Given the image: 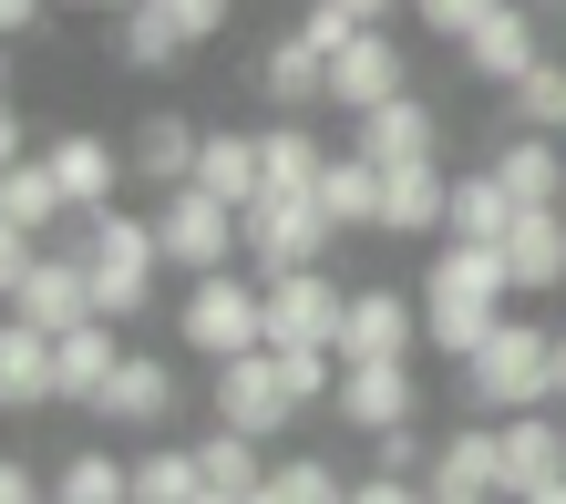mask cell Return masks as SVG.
<instances>
[{
  "instance_id": "6da1fadb",
  "label": "cell",
  "mask_w": 566,
  "mask_h": 504,
  "mask_svg": "<svg viewBox=\"0 0 566 504\" xmlns=\"http://www.w3.org/2000/svg\"><path fill=\"white\" fill-rule=\"evenodd\" d=\"M505 298H515V267L505 248H463V238H432L422 267V340L443 360H474L494 329H505Z\"/></svg>"
},
{
  "instance_id": "7a4b0ae2",
  "label": "cell",
  "mask_w": 566,
  "mask_h": 504,
  "mask_svg": "<svg viewBox=\"0 0 566 504\" xmlns=\"http://www.w3.org/2000/svg\"><path fill=\"white\" fill-rule=\"evenodd\" d=\"M463 401L494 412V422H505V412H546V401H556V329L505 319L474 360H463Z\"/></svg>"
},
{
  "instance_id": "3957f363",
  "label": "cell",
  "mask_w": 566,
  "mask_h": 504,
  "mask_svg": "<svg viewBox=\"0 0 566 504\" xmlns=\"http://www.w3.org/2000/svg\"><path fill=\"white\" fill-rule=\"evenodd\" d=\"M83 267H93V309L104 319H135L145 298H155V267H165V238H155V217H124V207H104V217H83Z\"/></svg>"
},
{
  "instance_id": "277c9868",
  "label": "cell",
  "mask_w": 566,
  "mask_h": 504,
  "mask_svg": "<svg viewBox=\"0 0 566 504\" xmlns=\"http://www.w3.org/2000/svg\"><path fill=\"white\" fill-rule=\"evenodd\" d=\"M176 329H186V350L207 360V371H217V360H238V350H269V279H238V267L186 279Z\"/></svg>"
},
{
  "instance_id": "5b68a950",
  "label": "cell",
  "mask_w": 566,
  "mask_h": 504,
  "mask_svg": "<svg viewBox=\"0 0 566 504\" xmlns=\"http://www.w3.org/2000/svg\"><path fill=\"white\" fill-rule=\"evenodd\" d=\"M155 238H165V267H186V279H217V267H238V258H248V217L227 207V196H207V186H165Z\"/></svg>"
},
{
  "instance_id": "8992f818",
  "label": "cell",
  "mask_w": 566,
  "mask_h": 504,
  "mask_svg": "<svg viewBox=\"0 0 566 504\" xmlns=\"http://www.w3.org/2000/svg\"><path fill=\"white\" fill-rule=\"evenodd\" d=\"M248 217V258H258V279H289V267H319V248L340 238L329 227V207H319V186H269L258 207H238Z\"/></svg>"
},
{
  "instance_id": "52a82bcc",
  "label": "cell",
  "mask_w": 566,
  "mask_h": 504,
  "mask_svg": "<svg viewBox=\"0 0 566 504\" xmlns=\"http://www.w3.org/2000/svg\"><path fill=\"white\" fill-rule=\"evenodd\" d=\"M340 319H350V288L329 267L269 279V350H340Z\"/></svg>"
},
{
  "instance_id": "ba28073f",
  "label": "cell",
  "mask_w": 566,
  "mask_h": 504,
  "mask_svg": "<svg viewBox=\"0 0 566 504\" xmlns=\"http://www.w3.org/2000/svg\"><path fill=\"white\" fill-rule=\"evenodd\" d=\"M217 422H227V432H258V443H279V432L298 422V391H289V371H279V350L217 360Z\"/></svg>"
},
{
  "instance_id": "9c48e42d",
  "label": "cell",
  "mask_w": 566,
  "mask_h": 504,
  "mask_svg": "<svg viewBox=\"0 0 566 504\" xmlns=\"http://www.w3.org/2000/svg\"><path fill=\"white\" fill-rule=\"evenodd\" d=\"M329 412H340L350 432H402V422L422 412V381H412V360H340Z\"/></svg>"
},
{
  "instance_id": "30bf717a",
  "label": "cell",
  "mask_w": 566,
  "mask_h": 504,
  "mask_svg": "<svg viewBox=\"0 0 566 504\" xmlns=\"http://www.w3.org/2000/svg\"><path fill=\"white\" fill-rule=\"evenodd\" d=\"M350 145L371 165H443V104H422V93H391L350 124Z\"/></svg>"
},
{
  "instance_id": "8fae6325",
  "label": "cell",
  "mask_w": 566,
  "mask_h": 504,
  "mask_svg": "<svg viewBox=\"0 0 566 504\" xmlns=\"http://www.w3.org/2000/svg\"><path fill=\"white\" fill-rule=\"evenodd\" d=\"M412 340H422V298H402V288H350L340 360H412Z\"/></svg>"
},
{
  "instance_id": "7c38bea8",
  "label": "cell",
  "mask_w": 566,
  "mask_h": 504,
  "mask_svg": "<svg viewBox=\"0 0 566 504\" xmlns=\"http://www.w3.org/2000/svg\"><path fill=\"white\" fill-rule=\"evenodd\" d=\"M402 83H412V73H402V42H391V31H360V42L329 52V104H340L350 124L371 114V104H391Z\"/></svg>"
},
{
  "instance_id": "4fadbf2b",
  "label": "cell",
  "mask_w": 566,
  "mask_h": 504,
  "mask_svg": "<svg viewBox=\"0 0 566 504\" xmlns=\"http://www.w3.org/2000/svg\"><path fill=\"white\" fill-rule=\"evenodd\" d=\"M42 165L62 176L73 217H104V207H114V186L135 176V155H124V145H104V134H83V124H73V134H52V155H42Z\"/></svg>"
},
{
  "instance_id": "5bb4252c",
  "label": "cell",
  "mask_w": 566,
  "mask_h": 504,
  "mask_svg": "<svg viewBox=\"0 0 566 504\" xmlns=\"http://www.w3.org/2000/svg\"><path fill=\"white\" fill-rule=\"evenodd\" d=\"M494 432H505V504L536 494V484H566V401H546V412H505Z\"/></svg>"
},
{
  "instance_id": "9a60e30c",
  "label": "cell",
  "mask_w": 566,
  "mask_h": 504,
  "mask_svg": "<svg viewBox=\"0 0 566 504\" xmlns=\"http://www.w3.org/2000/svg\"><path fill=\"white\" fill-rule=\"evenodd\" d=\"M258 104L269 114H310V104H329V52L310 42V31H279L269 52H258Z\"/></svg>"
},
{
  "instance_id": "2e32d148",
  "label": "cell",
  "mask_w": 566,
  "mask_h": 504,
  "mask_svg": "<svg viewBox=\"0 0 566 504\" xmlns=\"http://www.w3.org/2000/svg\"><path fill=\"white\" fill-rule=\"evenodd\" d=\"M11 309H21L31 329H83V319H104V309H93V267H83V248H42V267H31V288L11 298Z\"/></svg>"
},
{
  "instance_id": "e0dca14e",
  "label": "cell",
  "mask_w": 566,
  "mask_h": 504,
  "mask_svg": "<svg viewBox=\"0 0 566 504\" xmlns=\"http://www.w3.org/2000/svg\"><path fill=\"white\" fill-rule=\"evenodd\" d=\"M114 432H165L176 422V360H155V350H124V371H114V391L93 401Z\"/></svg>"
},
{
  "instance_id": "ac0fdd59",
  "label": "cell",
  "mask_w": 566,
  "mask_h": 504,
  "mask_svg": "<svg viewBox=\"0 0 566 504\" xmlns=\"http://www.w3.org/2000/svg\"><path fill=\"white\" fill-rule=\"evenodd\" d=\"M453 176L443 165H381V238H443Z\"/></svg>"
},
{
  "instance_id": "d6986e66",
  "label": "cell",
  "mask_w": 566,
  "mask_h": 504,
  "mask_svg": "<svg viewBox=\"0 0 566 504\" xmlns=\"http://www.w3.org/2000/svg\"><path fill=\"white\" fill-rule=\"evenodd\" d=\"M52 371H62V412H93L114 391L124 350H114V319H83V329H52Z\"/></svg>"
},
{
  "instance_id": "ffe728a7",
  "label": "cell",
  "mask_w": 566,
  "mask_h": 504,
  "mask_svg": "<svg viewBox=\"0 0 566 504\" xmlns=\"http://www.w3.org/2000/svg\"><path fill=\"white\" fill-rule=\"evenodd\" d=\"M432 494H494L505 504V432L494 422H463V432H443L432 443V474H422Z\"/></svg>"
},
{
  "instance_id": "44dd1931",
  "label": "cell",
  "mask_w": 566,
  "mask_h": 504,
  "mask_svg": "<svg viewBox=\"0 0 566 504\" xmlns=\"http://www.w3.org/2000/svg\"><path fill=\"white\" fill-rule=\"evenodd\" d=\"M62 401V371H52V329H31L11 309V329H0V412H52Z\"/></svg>"
},
{
  "instance_id": "7402d4cb",
  "label": "cell",
  "mask_w": 566,
  "mask_h": 504,
  "mask_svg": "<svg viewBox=\"0 0 566 504\" xmlns=\"http://www.w3.org/2000/svg\"><path fill=\"white\" fill-rule=\"evenodd\" d=\"M536 62H546V42H536V11H525V0H505V11L463 42V73L474 83H525Z\"/></svg>"
},
{
  "instance_id": "603a6c76",
  "label": "cell",
  "mask_w": 566,
  "mask_h": 504,
  "mask_svg": "<svg viewBox=\"0 0 566 504\" xmlns=\"http://www.w3.org/2000/svg\"><path fill=\"white\" fill-rule=\"evenodd\" d=\"M515 186L494 176V165H474V176H453V217H443V238H463V248H505L515 238Z\"/></svg>"
},
{
  "instance_id": "cb8c5ba5",
  "label": "cell",
  "mask_w": 566,
  "mask_h": 504,
  "mask_svg": "<svg viewBox=\"0 0 566 504\" xmlns=\"http://www.w3.org/2000/svg\"><path fill=\"white\" fill-rule=\"evenodd\" d=\"M505 267H515L525 298H556L566 288V207H525L515 238H505Z\"/></svg>"
},
{
  "instance_id": "d4e9b609",
  "label": "cell",
  "mask_w": 566,
  "mask_h": 504,
  "mask_svg": "<svg viewBox=\"0 0 566 504\" xmlns=\"http://www.w3.org/2000/svg\"><path fill=\"white\" fill-rule=\"evenodd\" d=\"M124 155H135V176H145V186H196L207 124H186V114H145L135 134H124Z\"/></svg>"
},
{
  "instance_id": "484cf974",
  "label": "cell",
  "mask_w": 566,
  "mask_h": 504,
  "mask_svg": "<svg viewBox=\"0 0 566 504\" xmlns=\"http://www.w3.org/2000/svg\"><path fill=\"white\" fill-rule=\"evenodd\" d=\"M62 217H73V196H62L52 165H31V155L0 165V227H11V238H52Z\"/></svg>"
},
{
  "instance_id": "4316f807",
  "label": "cell",
  "mask_w": 566,
  "mask_h": 504,
  "mask_svg": "<svg viewBox=\"0 0 566 504\" xmlns=\"http://www.w3.org/2000/svg\"><path fill=\"white\" fill-rule=\"evenodd\" d=\"M196 186H207V196H227V207H258V196H269V155H258V134H227V124H207Z\"/></svg>"
},
{
  "instance_id": "83f0119b",
  "label": "cell",
  "mask_w": 566,
  "mask_h": 504,
  "mask_svg": "<svg viewBox=\"0 0 566 504\" xmlns=\"http://www.w3.org/2000/svg\"><path fill=\"white\" fill-rule=\"evenodd\" d=\"M494 176H505L515 186V207H556V196H566V145H556V134H505V145H494Z\"/></svg>"
},
{
  "instance_id": "f1b7e54d",
  "label": "cell",
  "mask_w": 566,
  "mask_h": 504,
  "mask_svg": "<svg viewBox=\"0 0 566 504\" xmlns=\"http://www.w3.org/2000/svg\"><path fill=\"white\" fill-rule=\"evenodd\" d=\"M196 42L176 11H155V0H135V11H114V62H135V73H176Z\"/></svg>"
},
{
  "instance_id": "f546056e",
  "label": "cell",
  "mask_w": 566,
  "mask_h": 504,
  "mask_svg": "<svg viewBox=\"0 0 566 504\" xmlns=\"http://www.w3.org/2000/svg\"><path fill=\"white\" fill-rule=\"evenodd\" d=\"M319 207H329V227H340V238H350V227H381V165L371 155H329L319 165Z\"/></svg>"
},
{
  "instance_id": "4dcf8cb0",
  "label": "cell",
  "mask_w": 566,
  "mask_h": 504,
  "mask_svg": "<svg viewBox=\"0 0 566 504\" xmlns=\"http://www.w3.org/2000/svg\"><path fill=\"white\" fill-rule=\"evenodd\" d=\"M196 463H207L217 494H258V484H269V443H258V432H227V422L196 443Z\"/></svg>"
},
{
  "instance_id": "1f68e13d",
  "label": "cell",
  "mask_w": 566,
  "mask_h": 504,
  "mask_svg": "<svg viewBox=\"0 0 566 504\" xmlns=\"http://www.w3.org/2000/svg\"><path fill=\"white\" fill-rule=\"evenodd\" d=\"M258 155H269V186H319V165H329V145L298 114H279V124H258Z\"/></svg>"
},
{
  "instance_id": "d6a6232c",
  "label": "cell",
  "mask_w": 566,
  "mask_h": 504,
  "mask_svg": "<svg viewBox=\"0 0 566 504\" xmlns=\"http://www.w3.org/2000/svg\"><path fill=\"white\" fill-rule=\"evenodd\" d=\"M207 494V463H196V443H155L135 463V504H196Z\"/></svg>"
},
{
  "instance_id": "836d02e7",
  "label": "cell",
  "mask_w": 566,
  "mask_h": 504,
  "mask_svg": "<svg viewBox=\"0 0 566 504\" xmlns=\"http://www.w3.org/2000/svg\"><path fill=\"white\" fill-rule=\"evenodd\" d=\"M52 494L62 504H135V463H114V453H73L52 474Z\"/></svg>"
},
{
  "instance_id": "e575fe53",
  "label": "cell",
  "mask_w": 566,
  "mask_h": 504,
  "mask_svg": "<svg viewBox=\"0 0 566 504\" xmlns=\"http://www.w3.org/2000/svg\"><path fill=\"white\" fill-rule=\"evenodd\" d=\"M269 504H350V484H340V463H319V453H289V463H269V484H258Z\"/></svg>"
},
{
  "instance_id": "d590c367",
  "label": "cell",
  "mask_w": 566,
  "mask_h": 504,
  "mask_svg": "<svg viewBox=\"0 0 566 504\" xmlns=\"http://www.w3.org/2000/svg\"><path fill=\"white\" fill-rule=\"evenodd\" d=\"M505 104H515V124H525V134H566V62L546 52L525 83H505Z\"/></svg>"
},
{
  "instance_id": "8d00e7d4",
  "label": "cell",
  "mask_w": 566,
  "mask_h": 504,
  "mask_svg": "<svg viewBox=\"0 0 566 504\" xmlns=\"http://www.w3.org/2000/svg\"><path fill=\"white\" fill-rule=\"evenodd\" d=\"M412 11H422V31H432V42H453V52H463L494 11H505V0H412Z\"/></svg>"
},
{
  "instance_id": "74e56055",
  "label": "cell",
  "mask_w": 566,
  "mask_h": 504,
  "mask_svg": "<svg viewBox=\"0 0 566 504\" xmlns=\"http://www.w3.org/2000/svg\"><path fill=\"white\" fill-rule=\"evenodd\" d=\"M371 474H432V443L402 422V432H371Z\"/></svg>"
},
{
  "instance_id": "f35d334b",
  "label": "cell",
  "mask_w": 566,
  "mask_h": 504,
  "mask_svg": "<svg viewBox=\"0 0 566 504\" xmlns=\"http://www.w3.org/2000/svg\"><path fill=\"white\" fill-rule=\"evenodd\" d=\"M31 267H42V238H11V227H0V298H21Z\"/></svg>"
},
{
  "instance_id": "ab89813d",
  "label": "cell",
  "mask_w": 566,
  "mask_h": 504,
  "mask_svg": "<svg viewBox=\"0 0 566 504\" xmlns=\"http://www.w3.org/2000/svg\"><path fill=\"white\" fill-rule=\"evenodd\" d=\"M155 11H176V21H186V42H217L238 0H155Z\"/></svg>"
},
{
  "instance_id": "60d3db41",
  "label": "cell",
  "mask_w": 566,
  "mask_h": 504,
  "mask_svg": "<svg viewBox=\"0 0 566 504\" xmlns=\"http://www.w3.org/2000/svg\"><path fill=\"white\" fill-rule=\"evenodd\" d=\"M350 504H432V484H412V474H360Z\"/></svg>"
},
{
  "instance_id": "b9f144b4",
  "label": "cell",
  "mask_w": 566,
  "mask_h": 504,
  "mask_svg": "<svg viewBox=\"0 0 566 504\" xmlns=\"http://www.w3.org/2000/svg\"><path fill=\"white\" fill-rule=\"evenodd\" d=\"M298 31H310L319 52H340V42H360V21H350V11H329V0H310V11H298Z\"/></svg>"
},
{
  "instance_id": "7bdbcfd3",
  "label": "cell",
  "mask_w": 566,
  "mask_h": 504,
  "mask_svg": "<svg viewBox=\"0 0 566 504\" xmlns=\"http://www.w3.org/2000/svg\"><path fill=\"white\" fill-rule=\"evenodd\" d=\"M0 31H11V42H42V31H52V0H0Z\"/></svg>"
},
{
  "instance_id": "ee69618b",
  "label": "cell",
  "mask_w": 566,
  "mask_h": 504,
  "mask_svg": "<svg viewBox=\"0 0 566 504\" xmlns=\"http://www.w3.org/2000/svg\"><path fill=\"white\" fill-rule=\"evenodd\" d=\"M0 504H52V484H31V463H0Z\"/></svg>"
},
{
  "instance_id": "f6af8a7d",
  "label": "cell",
  "mask_w": 566,
  "mask_h": 504,
  "mask_svg": "<svg viewBox=\"0 0 566 504\" xmlns=\"http://www.w3.org/2000/svg\"><path fill=\"white\" fill-rule=\"evenodd\" d=\"M329 11H350V21H360V31H381V21H391V11H402V0H329Z\"/></svg>"
},
{
  "instance_id": "bcb514c9",
  "label": "cell",
  "mask_w": 566,
  "mask_h": 504,
  "mask_svg": "<svg viewBox=\"0 0 566 504\" xmlns=\"http://www.w3.org/2000/svg\"><path fill=\"white\" fill-rule=\"evenodd\" d=\"M515 504H566V484H536V494H515Z\"/></svg>"
},
{
  "instance_id": "7dc6e473",
  "label": "cell",
  "mask_w": 566,
  "mask_h": 504,
  "mask_svg": "<svg viewBox=\"0 0 566 504\" xmlns=\"http://www.w3.org/2000/svg\"><path fill=\"white\" fill-rule=\"evenodd\" d=\"M196 504H248V494H217V484H207V494H196Z\"/></svg>"
},
{
  "instance_id": "c3c4849f",
  "label": "cell",
  "mask_w": 566,
  "mask_h": 504,
  "mask_svg": "<svg viewBox=\"0 0 566 504\" xmlns=\"http://www.w3.org/2000/svg\"><path fill=\"white\" fill-rule=\"evenodd\" d=\"M432 504H494V494H432Z\"/></svg>"
},
{
  "instance_id": "681fc988",
  "label": "cell",
  "mask_w": 566,
  "mask_h": 504,
  "mask_svg": "<svg viewBox=\"0 0 566 504\" xmlns=\"http://www.w3.org/2000/svg\"><path fill=\"white\" fill-rule=\"evenodd\" d=\"M83 11H135V0H83Z\"/></svg>"
},
{
  "instance_id": "f907efd6",
  "label": "cell",
  "mask_w": 566,
  "mask_h": 504,
  "mask_svg": "<svg viewBox=\"0 0 566 504\" xmlns=\"http://www.w3.org/2000/svg\"><path fill=\"white\" fill-rule=\"evenodd\" d=\"M525 11H566V0H525Z\"/></svg>"
},
{
  "instance_id": "816d5d0a",
  "label": "cell",
  "mask_w": 566,
  "mask_h": 504,
  "mask_svg": "<svg viewBox=\"0 0 566 504\" xmlns=\"http://www.w3.org/2000/svg\"><path fill=\"white\" fill-rule=\"evenodd\" d=\"M52 504H62V494H52Z\"/></svg>"
}]
</instances>
